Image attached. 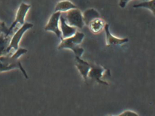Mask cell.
Instances as JSON below:
<instances>
[{
    "instance_id": "obj_7",
    "label": "cell",
    "mask_w": 155,
    "mask_h": 116,
    "mask_svg": "<svg viewBox=\"0 0 155 116\" xmlns=\"http://www.w3.org/2000/svg\"><path fill=\"white\" fill-rule=\"evenodd\" d=\"M110 73V70L107 69L100 65H92L89 72L88 78H90L101 84L108 85L107 82L101 79L105 73Z\"/></svg>"
},
{
    "instance_id": "obj_8",
    "label": "cell",
    "mask_w": 155,
    "mask_h": 116,
    "mask_svg": "<svg viewBox=\"0 0 155 116\" xmlns=\"http://www.w3.org/2000/svg\"><path fill=\"white\" fill-rule=\"evenodd\" d=\"M60 29L61 31L62 39L71 37L77 32V28L68 24L61 13L60 19Z\"/></svg>"
},
{
    "instance_id": "obj_6",
    "label": "cell",
    "mask_w": 155,
    "mask_h": 116,
    "mask_svg": "<svg viewBox=\"0 0 155 116\" xmlns=\"http://www.w3.org/2000/svg\"><path fill=\"white\" fill-rule=\"evenodd\" d=\"M61 13L60 12H54L50 17L44 30L47 31L54 33L58 38L62 40L61 33L60 29V19Z\"/></svg>"
},
{
    "instance_id": "obj_15",
    "label": "cell",
    "mask_w": 155,
    "mask_h": 116,
    "mask_svg": "<svg viewBox=\"0 0 155 116\" xmlns=\"http://www.w3.org/2000/svg\"><path fill=\"white\" fill-rule=\"evenodd\" d=\"M133 7L135 8H142L148 9L155 14V0H146L142 2L134 5Z\"/></svg>"
},
{
    "instance_id": "obj_14",
    "label": "cell",
    "mask_w": 155,
    "mask_h": 116,
    "mask_svg": "<svg viewBox=\"0 0 155 116\" xmlns=\"http://www.w3.org/2000/svg\"><path fill=\"white\" fill-rule=\"evenodd\" d=\"M10 40L9 36H7L5 34H0V56L8 54V49Z\"/></svg>"
},
{
    "instance_id": "obj_9",
    "label": "cell",
    "mask_w": 155,
    "mask_h": 116,
    "mask_svg": "<svg viewBox=\"0 0 155 116\" xmlns=\"http://www.w3.org/2000/svg\"><path fill=\"white\" fill-rule=\"evenodd\" d=\"M104 30L106 32V42L107 45H121L128 41L127 38H119L111 34L110 31L109 25L108 24L106 23Z\"/></svg>"
},
{
    "instance_id": "obj_16",
    "label": "cell",
    "mask_w": 155,
    "mask_h": 116,
    "mask_svg": "<svg viewBox=\"0 0 155 116\" xmlns=\"http://www.w3.org/2000/svg\"><path fill=\"white\" fill-rule=\"evenodd\" d=\"M8 28L7 27L5 22L0 21V34H5L7 36Z\"/></svg>"
},
{
    "instance_id": "obj_2",
    "label": "cell",
    "mask_w": 155,
    "mask_h": 116,
    "mask_svg": "<svg viewBox=\"0 0 155 116\" xmlns=\"http://www.w3.org/2000/svg\"><path fill=\"white\" fill-rule=\"evenodd\" d=\"M85 34L83 33L77 31L74 35L69 38L61 40L58 49H70L74 53L76 56L81 57L84 52V49L80 47L79 44L83 41Z\"/></svg>"
},
{
    "instance_id": "obj_3",
    "label": "cell",
    "mask_w": 155,
    "mask_h": 116,
    "mask_svg": "<svg viewBox=\"0 0 155 116\" xmlns=\"http://www.w3.org/2000/svg\"><path fill=\"white\" fill-rule=\"evenodd\" d=\"M68 24L76 28L82 29L84 26L83 16L81 11L78 8L61 13Z\"/></svg>"
},
{
    "instance_id": "obj_12",
    "label": "cell",
    "mask_w": 155,
    "mask_h": 116,
    "mask_svg": "<svg viewBox=\"0 0 155 116\" xmlns=\"http://www.w3.org/2000/svg\"><path fill=\"white\" fill-rule=\"evenodd\" d=\"M106 24L105 21L100 17L91 21L88 26L92 33L97 34L104 30Z\"/></svg>"
},
{
    "instance_id": "obj_18",
    "label": "cell",
    "mask_w": 155,
    "mask_h": 116,
    "mask_svg": "<svg viewBox=\"0 0 155 116\" xmlns=\"http://www.w3.org/2000/svg\"><path fill=\"white\" fill-rule=\"evenodd\" d=\"M130 1L131 0H120L119 5L120 8H124ZM143 1H146V0H143Z\"/></svg>"
},
{
    "instance_id": "obj_13",
    "label": "cell",
    "mask_w": 155,
    "mask_h": 116,
    "mask_svg": "<svg viewBox=\"0 0 155 116\" xmlns=\"http://www.w3.org/2000/svg\"><path fill=\"white\" fill-rule=\"evenodd\" d=\"M82 16L84 24L87 26L91 21L96 18L100 17L98 12L93 8H90L86 10L82 14Z\"/></svg>"
},
{
    "instance_id": "obj_10",
    "label": "cell",
    "mask_w": 155,
    "mask_h": 116,
    "mask_svg": "<svg viewBox=\"0 0 155 116\" xmlns=\"http://www.w3.org/2000/svg\"><path fill=\"white\" fill-rule=\"evenodd\" d=\"M75 61L76 67L83 77L84 80L87 81L89 72L91 69V65L88 63L81 59L80 57L78 56H76Z\"/></svg>"
},
{
    "instance_id": "obj_1",
    "label": "cell",
    "mask_w": 155,
    "mask_h": 116,
    "mask_svg": "<svg viewBox=\"0 0 155 116\" xmlns=\"http://www.w3.org/2000/svg\"><path fill=\"white\" fill-rule=\"evenodd\" d=\"M27 52V49L19 48L12 55L8 54L0 56V72L19 69L23 73L25 78L28 79L27 72L19 60V58Z\"/></svg>"
},
{
    "instance_id": "obj_11",
    "label": "cell",
    "mask_w": 155,
    "mask_h": 116,
    "mask_svg": "<svg viewBox=\"0 0 155 116\" xmlns=\"http://www.w3.org/2000/svg\"><path fill=\"white\" fill-rule=\"evenodd\" d=\"M78 8L73 3L69 0H62L60 1L56 5L54 12L61 13L66 12L70 10Z\"/></svg>"
},
{
    "instance_id": "obj_17",
    "label": "cell",
    "mask_w": 155,
    "mask_h": 116,
    "mask_svg": "<svg viewBox=\"0 0 155 116\" xmlns=\"http://www.w3.org/2000/svg\"><path fill=\"white\" fill-rule=\"evenodd\" d=\"M119 115L120 116H138V115L134 111L127 110L124 111Z\"/></svg>"
},
{
    "instance_id": "obj_5",
    "label": "cell",
    "mask_w": 155,
    "mask_h": 116,
    "mask_svg": "<svg viewBox=\"0 0 155 116\" xmlns=\"http://www.w3.org/2000/svg\"><path fill=\"white\" fill-rule=\"evenodd\" d=\"M33 27V24L28 22H25L23 25H21L20 28L18 30L11 39L9 45L8 49V54H9L11 50L12 49L16 51L18 49L19 44L24 34Z\"/></svg>"
},
{
    "instance_id": "obj_4",
    "label": "cell",
    "mask_w": 155,
    "mask_h": 116,
    "mask_svg": "<svg viewBox=\"0 0 155 116\" xmlns=\"http://www.w3.org/2000/svg\"><path fill=\"white\" fill-rule=\"evenodd\" d=\"M31 7V5L26 3L22 2L20 5L16 14L15 20L8 28L7 36H9L14 28L18 24L22 25L25 23V18L27 14Z\"/></svg>"
}]
</instances>
